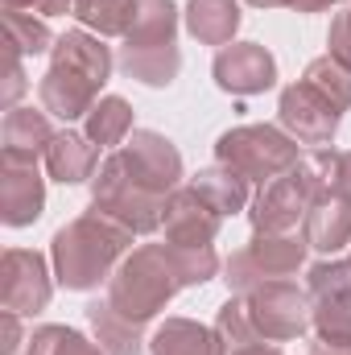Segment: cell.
I'll return each instance as SVG.
<instances>
[{"mask_svg":"<svg viewBox=\"0 0 351 355\" xmlns=\"http://www.w3.org/2000/svg\"><path fill=\"white\" fill-rule=\"evenodd\" d=\"M182 157L162 132H132L95 174V211L149 236L166 223V202L178 190Z\"/></svg>","mask_w":351,"mask_h":355,"instance_id":"1","label":"cell"},{"mask_svg":"<svg viewBox=\"0 0 351 355\" xmlns=\"http://www.w3.org/2000/svg\"><path fill=\"white\" fill-rule=\"evenodd\" d=\"M132 244V232L103 211H87L54 236V272L67 289H95L112 281V265Z\"/></svg>","mask_w":351,"mask_h":355,"instance_id":"2","label":"cell"},{"mask_svg":"<svg viewBox=\"0 0 351 355\" xmlns=\"http://www.w3.org/2000/svg\"><path fill=\"white\" fill-rule=\"evenodd\" d=\"M182 268H178V257L170 244H145L137 248L124 265L112 272L108 281V302L132 318V322H149L178 289H182Z\"/></svg>","mask_w":351,"mask_h":355,"instance_id":"3","label":"cell"},{"mask_svg":"<svg viewBox=\"0 0 351 355\" xmlns=\"http://www.w3.org/2000/svg\"><path fill=\"white\" fill-rule=\"evenodd\" d=\"M323 190H331L327 186V149H314L289 174H281V178H273L268 186H261V194L252 202V227L257 232H273V236L293 232L298 219L310 215V207H314V198Z\"/></svg>","mask_w":351,"mask_h":355,"instance_id":"4","label":"cell"},{"mask_svg":"<svg viewBox=\"0 0 351 355\" xmlns=\"http://www.w3.org/2000/svg\"><path fill=\"white\" fill-rule=\"evenodd\" d=\"M215 157H219V166L236 170L248 182H261V186H268L273 178H281V174H289L302 162L298 141L285 137L273 124H240V128L223 132L219 145H215Z\"/></svg>","mask_w":351,"mask_h":355,"instance_id":"5","label":"cell"},{"mask_svg":"<svg viewBox=\"0 0 351 355\" xmlns=\"http://www.w3.org/2000/svg\"><path fill=\"white\" fill-rule=\"evenodd\" d=\"M306 240H298L293 232H281V236H273V232H257L252 240H248V248H240L228 265H223V281H228V289L232 293H252V289H261L268 281H289L302 261H306Z\"/></svg>","mask_w":351,"mask_h":355,"instance_id":"6","label":"cell"},{"mask_svg":"<svg viewBox=\"0 0 351 355\" xmlns=\"http://www.w3.org/2000/svg\"><path fill=\"white\" fill-rule=\"evenodd\" d=\"M244 306H248V318H252V331L261 343H285V339H298L306 335V327L314 322V310H310V297L293 285V281H268L252 293H240Z\"/></svg>","mask_w":351,"mask_h":355,"instance_id":"7","label":"cell"},{"mask_svg":"<svg viewBox=\"0 0 351 355\" xmlns=\"http://www.w3.org/2000/svg\"><path fill=\"white\" fill-rule=\"evenodd\" d=\"M339 120H343V112L318 87H310L306 79H298L293 87L281 91V124L289 128L293 141L327 149L331 137H335V128H339Z\"/></svg>","mask_w":351,"mask_h":355,"instance_id":"8","label":"cell"},{"mask_svg":"<svg viewBox=\"0 0 351 355\" xmlns=\"http://www.w3.org/2000/svg\"><path fill=\"white\" fill-rule=\"evenodd\" d=\"M310 310L318 335L351 339V261H323L310 268Z\"/></svg>","mask_w":351,"mask_h":355,"instance_id":"9","label":"cell"},{"mask_svg":"<svg viewBox=\"0 0 351 355\" xmlns=\"http://www.w3.org/2000/svg\"><path fill=\"white\" fill-rule=\"evenodd\" d=\"M215 83L232 95H257L277 83V62L257 42H232L215 54Z\"/></svg>","mask_w":351,"mask_h":355,"instance_id":"10","label":"cell"},{"mask_svg":"<svg viewBox=\"0 0 351 355\" xmlns=\"http://www.w3.org/2000/svg\"><path fill=\"white\" fill-rule=\"evenodd\" d=\"M0 297H4V310H12V314H37V310H46V302H50L46 261H42L37 252L8 248V252H4Z\"/></svg>","mask_w":351,"mask_h":355,"instance_id":"11","label":"cell"},{"mask_svg":"<svg viewBox=\"0 0 351 355\" xmlns=\"http://www.w3.org/2000/svg\"><path fill=\"white\" fill-rule=\"evenodd\" d=\"M219 223L223 215L194 190V186H182L170 194L166 202V240L170 244H190V248H207L215 236H219Z\"/></svg>","mask_w":351,"mask_h":355,"instance_id":"12","label":"cell"},{"mask_svg":"<svg viewBox=\"0 0 351 355\" xmlns=\"http://www.w3.org/2000/svg\"><path fill=\"white\" fill-rule=\"evenodd\" d=\"M302 227H306L302 240H306L310 248H318V252H327V257L343 252L351 244V198L335 194V190H323V194L314 198L310 215L302 219Z\"/></svg>","mask_w":351,"mask_h":355,"instance_id":"13","label":"cell"},{"mask_svg":"<svg viewBox=\"0 0 351 355\" xmlns=\"http://www.w3.org/2000/svg\"><path fill=\"white\" fill-rule=\"evenodd\" d=\"M54 137L58 132L50 128V112L8 107V116H4V162L37 166V157H46V149H50Z\"/></svg>","mask_w":351,"mask_h":355,"instance_id":"14","label":"cell"},{"mask_svg":"<svg viewBox=\"0 0 351 355\" xmlns=\"http://www.w3.org/2000/svg\"><path fill=\"white\" fill-rule=\"evenodd\" d=\"M95 95H99V87H95L91 79L67 71V67H58V62H50L46 79L37 83L42 112H50V116H58V120H79V116H87L91 107H95Z\"/></svg>","mask_w":351,"mask_h":355,"instance_id":"15","label":"cell"},{"mask_svg":"<svg viewBox=\"0 0 351 355\" xmlns=\"http://www.w3.org/2000/svg\"><path fill=\"white\" fill-rule=\"evenodd\" d=\"M42 202H46V186L37 166H17V162H4V190H0V207H4V223L8 227H25L42 215Z\"/></svg>","mask_w":351,"mask_h":355,"instance_id":"16","label":"cell"},{"mask_svg":"<svg viewBox=\"0 0 351 355\" xmlns=\"http://www.w3.org/2000/svg\"><path fill=\"white\" fill-rule=\"evenodd\" d=\"M46 170L54 182H87L99 174V145L91 141L87 132H58L46 149Z\"/></svg>","mask_w":351,"mask_h":355,"instance_id":"17","label":"cell"},{"mask_svg":"<svg viewBox=\"0 0 351 355\" xmlns=\"http://www.w3.org/2000/svg\"><path fill=\"white\" fill-rule=\"evenodd\" d=\"M54 62L75 71V75H83V79H91L95 87H103L108 75H112V50L99 37L83 33V29H71V33H62L54 42Z\"/></svg>","mask_w":351,"mask_h":355,"instance_id":"18","label":"cell"},{"mask_svg":"<svg viewBox=\"0 0 351 355\" xmlns=\"http://www.w3.org/2000/svg\"><path fill=\"white\" fill-rule=\"evenodd\" d=\"M174 29H178L174 0H137L132 25L124 33V50H162V46H174Z\"/></svg>","mask_w":351,"mask_h":355,"instance_id":"19","label":"cell"},{"mask_svg":"<svg viewBox=\"0 0 351 355\" xmlns=\"http://www.w3.org/2000/svg\"><path fill=\"white\" fill-rule=\"evenodd\" d=\"M153 355H223V339L190 318H166L153 335Z\"/></svg>","mask_w":351,"mask_h":355,"instance_id":"20","label":"cell"},{"mask_svg":"<svg viewBox=\"0 0 351 355\" xmlns=\"http://www.w3.org/2000/svg\"><path fill=\"white\" fill-rule=\"evenodd\" d=\"M186 29L207 46H228L240 29V0H190Z\"/></svg>","mask_w":351,"mask_h":355,"instance_id":"21","label":"cell"},{"mask_svg":"<svg viewBox=\"0 0 351 355\" xmlns=\"http://www.w3.org/2000/svg\"><path fill=\"white\" fill-rule=\"evenodd\" d=\"M87 318L99 335L103 355H141V322L124 318L112 302H91Z\"/></svg>","mask_w":351,"mask_h":355,"instance_id":"22","label":"cell"},{"mask_svg":"<svg viewBox=\"0 0 351 355\" xmlns=\"http://www.w3.org/2000/svg\"><path fill=\"white\" fill-rule=\"evenodd\" d=\"M190 186H194L219 215H236V211H244V202H248V178H240L236 170H228V166H211V170L194 174Z\"/></svg>","mask_w":351,"mask_h":355,"instance_id":"23","label":"cell"},{"mask_svg":"<svg viewBox=\"0 0 351 355\" xmlns=\"http://www.w3.org/2000/svg\"><path fill=\"white\" fill-rule=\"evenodd\" d=\"M128 128H132V107L120 95L99 99L87 112V137L99 149H120V141L128 137Z\"/></svg>","mask_w":351,"mask_h":355,"instance_id":"24","label":"cell"},{"mask_svg":"<svg viewBox=\"0 0 351 355\" xmlns=\"http://www.w3.org/2000/svg\"><path fill=\"white\" fill-rule=\"evenodd\" d=\"M120 67L132 79L149 83V87H166V83H174L178 67H182V54H178V46H162V50H120Z\"/></svg>","mask_w":351,"mask_h":355,"instance_id":"25","label":"cell"},{"mask_svg":"<svg viewBox=\"0 0 351 355\" xmlns=\"http://www.w3.org/2000/svg\"><path fill=\"white\" fill-rule=\"evenodd\" d=\"M71 12L103 37H124L137 12V0H71Z\"/></svg>","mask_w":351,"mask_h":355,"instance_id":"26","label":"cell"},{"mask_svg":"<svg viewBox=\"0 0 351 355\" xmlns=\"http://www.w3.org/2000/svg\"><path fill=\"white\" fill-rule=\"evenodd\" d=\"M306 83L323 91L339 112L351 107V71L343 67V62H335L331 54H327V58H314V62L306 67Z\"/></svg>","mask_w":351,"mask_h":355,"instance_id":"27","label":"cell"},{"mask_svg":"<svg viewBox=\"0 0 351 355\" xmlns=\"http://www.w3.org/2000/svg\"><path fill=\"white\" fill-rule=\"evenodd\" d=\"M29 355H103V347H95L91 339H83L79 331L67 327H42L29 339Z\"/></svg>","mask_w":351,"mask_h":355,"instance_id":"28","label":"cell"},{"mask_svg":"<svg viewBox=\"0 0 351 355\" xmlns=\"http://www.w3.org/2000/svg\"><path fill=\"white\" fill-rule=\"evenodd\" d=\"M8 46L17 50V54H46L50 50V29L42 25V21H33V12H17V8H8Z\"/></svg>","mask_w":351,"mask_h":355,"instance_id":"29","label":"cell"},{"mask_svg":"<svg viewBox=\"0 0 351 355\" xmlns=\"http://www.w3.org/2000/svg\"><path fill=\"white\" fill-rule=\"evenodd\" d=\"M327 46H331V58L343 62V67L351 71V4L331 21V37H327Z\"/></svg>","mask_w":351,"mask_h":355,"instance_id":"30","label":"cell"},{"mask_svg":"<svg viewBox=\"0 0 351 355\" xmlns=\"http://www.w3.org/2000/svg\"><path fill=\"white\" fill-rule=\"evenodd\" d=\"M327 186L335 194L351 198V153H339V149L327 153Z\"/></svg>","mask_w":351,"mask_h":355,"instance_id":"31","label":"cell"},{"mask_svg":"<svg viewBox=\"0 0 351 355\" xmlns=\"http://www.w3.org/2000/svg\"><path fill=\"white\" fill-rule=\"evenodd\" d=\"M4 4L17 12H42V17H58L71 8V0H4Z\"/></svg>","mask_w":351,"mask_h":355,"instance_id":"32","label":"cell"},{"mask_svg":"<svg viewBox=\"0 0 351 355\" xmlns=\"http://www.w3.org/2000/svg\"><path fill=\"white\" fill-rule=\"evenodd\" d=\"M310 355H351V339H335V335H318L310 343Z\"/></svg>","mask_w":351,"mask_h":355,"instance_id":"33","label":"cell"},{"mask_svg":"<svg viewBox=\"0 0 351 355\" xmlns=\"http://www.w3.org/2000/svg\"><path fill=\"white\" fill-rule=\"evenodd\" d=\"M17 327H21V314L4 310V343H0V352H4V355L17 352Z\"/></svg>","mask_w":351,"mask_h":355,"instance_id":"34","label":"cell"},{"mask_svg":"<svg viewBox=\"0 0 351 355\" xmlns=\"http://www.w3.org/2000/svg\"><path fill=\"white\" fill-rule=\"evenodd\" d=\"M232 355H281L277 343H248V347H236Z\"/></svg>","mask_w":351,"mask_h":355,"instance_id":"35","label":"cell"},{"mask_svg":"<svg viewBox=\"0 0 351 355\" xmlns=\"http://www.w3.org/2000/svg\"><path fill=\"white\" fill-rule=\"evenodd\" d=\"M289 8H298V12H323L331 0H285Z\"/></svg>","mask_w":351,"mask_h":355,"instance_id":"36","label":"cell"},{"mask_svg":"<svg viewBox=\"0 0 351 355\" xmlns=\"http://www.w3.org/2000/svg\"><path fill=\"white\" fill-rule=\"evenodd\" d=\"M248 4H257V8H277V4H285V0H248Z\"/></svg>","mask_w":351,"mask_h":355,"instance_id":"37","label":"cell"},{"mask_svg":"<svg viewBox=\"0 0 351 355\" xmlns=\"http://www.w3.org/2000/svg\"><path fill=\"white\" fill-rule=\"evenodd\" d=\"M348 261H351V257H348Z\"/></svg>","mask_w":351,"mask_h":355,"instance_id":"38","label":"cell"}]
</instances>
